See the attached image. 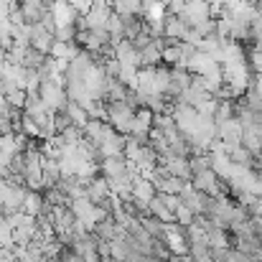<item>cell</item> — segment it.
Segmentation results:
<instances>
[{"instance_id": "1", "label": "cell", "mask_w": 262, "mask_h": 262, "mask_svg": "<svg viewBox=\"0 0 262 262\" xmlns=\"http://www.w3.org/2000/svg\"><path fill=\"white\" fill-rule=\"evenodd\" d=\"M133 120H135V107H130L125 99H122V102H107V122H110L117 133L130 135Z\"/></svg>"}, {"instance_id": "2", "label": "cell", "mask_w": 262, "mask_h": 262, "mask_svg": "<svg viewBox=\"0 0 262 262\" xmlns=\"http://www.w3.org/2000/svg\"><path fill=\"white\" fill-rule=\"evenodd\" d=\"M181 18H183L188 26H201V23H206L209 18H214L211 3H209V0H188V3H186V10L181 13Z\"/></svg>"}, {"instance_id": "3", "label": "cell", "mask_w": 262, "mask_h": 262, "mask_svg": "<svg viewBox=\"0 0 262 262\" xmlns=\"http://www.w3.org/2000/svg\"><path fill=\"white\" fill-rule=\"evenodd\" d=\"M161 166H163L168 173L178 176V178H183V181H191V176H193V171H191V161H188L186 156H176L171 150L161 156Z\"/></svg>"}, {"instance_id": "4", "label": "cell", "mask_w": 262, "mask_h": 262, "mask_svg": "<svg viewBox=\"0 0 262 262\" xmlns=\"http://www.w3.org/2000/svg\"><path fill=\"white\" fill-rule=\"evenodd\" d=\"M242 133H245V127H242V122H239L237 117H232V120H227V122L219 125V138L224 140V145H227L229 153H232L237 145H242Z\"/></svg>"}, {"instance_id": "5", "label": "cell", "mask_w": 262, "mask_h": 262, "mask_svg": "<svg viewBox=\"0 0 262 262\" xmlns=\"http://www.w3.org/2000/svg\"><path fill=\"white\" fill-rule=\"evenodd\" d=\"M54 41H56V36H54V31H49L46 26H41V23L31 26V38H28V43H31L33 49H38L41 54H51Z\"/></svg>"}, {"instance_id": "6", "label": "cell", "mask_w": 262, "mask_h": 262, "mask_svg": "<svg viewBox=\"0 0 262 262\" xmlns=\"http://www.w3.org/2000/svg\"><path fill=\"white\" fill-rule=\"evenodd\" d=\"M191 33V26L181 15H166L163 18V36L171 41H186Z\"/></svg>"}, {"instance_id": "7", "label": "cell", "mask_w": 262, "mask_h": 262, "mask_svg": "<svg viewBox=\"0 0 262 262\" xmlns=\"http://www.w3.org/2000/svg\"><path fill=\"white\" fill-rule=\"evenodd\" d=\"M153 120H156V112L148 110V107H138L135 110V120H133V130L130 135H150L153 130Z\"/></svg>"}, {"instance_id": "8", "label": "cell", "mask_w": 262, "mask_h": 262, "mask_svg": "<svg viewBox=\"0 0 262 262\" xmlns=\"http://www.w3.org/2000/svg\"><path fill=\"white\" fill-rule=\"evenodd\" d=\"M49 201H46V193L43 191H26V201H23V211L31 214V216H38L43 211H49Z\"/></svg>"}, {"instance_id": "9", "label": "cell", "mask_w": 262, "mask_h": 262, "mask_svg": "<svg viewBox=\"0 0 262 262\" xmlns=\"http://www.w3.org/2000/svg\"><path fill=\"white\" fill-rule=\"evenodd\" d=\"M127 168H130L127 156H107V158H102V161H99V173L107 176V178L125 173Z\"/></svg>"}, {"instance_id": "10", "label": "cell", "mask_w": 262, "mask_h": 262, "mask_svg": "<svg viewBox=\"0 0 262 262\" xmlns=\"http://www.w3.org/2000/svg\"><path fill=\"white\" fill-rule=\"evenodd\" d=\"M133 196H135L138 201H143V204H150V201L158 196V188H156V183H153L148 176H138L135 183H133Z\"/></svg>"}, {"instance_id": "11", "label": "cell", "mask_w": 262, "mask_h": 262, "mask_svg": "<svg viewBox=\"0 0 262 262\" xmlns=\"http://www.w3.org/2000/svg\"><path fill=\"white\" fill-rule=\"evenodd\" d=\"M232 168H234V161H232V156L229 153H211V171L219 176L222 181H229V176H232Z\"/></svg>"}, {"instance_id": "12", "label": "cell", "mask_w": 262, "mask_h": 262, "mask_svg": "<svg viewBox=\"0 0 262 262\" xmlns=\"http://www.w3.org/2000/svg\"><path fill=\"white\" fill-rule=\"evenodd\" d=\"M79 51H82V49H79L74 41H54V46H51V54H49V56L61 59V61H72Z\"/></svg>"}, {"instance_id": "13", "label": "cell", "mask_w": 262, "mask_h": 262, "mask_svg": "<svg viewBox=\"0 0 262 262\" xmlns=\"http://www.w3.org/2000/svg\"><path fill=\"white\" fill-rule=\"evenodd\" d=\"M148 209H150V214H153L156 219H161V222H166V224H168V222H176V211H171V209L166 206V201L161 199V193L148 204Z\"/></svg>"}, {"instance_id": "14", "label": "cell", "mask_w": 262, "mask_h": 262, "mask_svg": "<svg viewBox=\"0 0 262 262\" xmlns=\"http://www.w3.org/2000/svg\"><path fill=\"white\" fill-rule=\"evenodd\" d=\"M67 115H69L72 122L79 125V127H84L89 122V110H84L82 104H77V102H72V99H69V104H67Z\"/></svg>"}, {"instance_id": "15", "label": "cell", "mask_w": 262, "mask_h": 262, "mask_svg": "<svg viewBox=\"0 0 262 262\" xmlns=\"http://www.w3.org/2000/svg\"><path fill=\"white\" fill-rule=\"evenodd\" d=\"M46 59H49V54H41L38 49L28 46V49H26V59H23V67H28V69H41V67L46 64Z\"/></svg>"}, {"instance_id": "16", "label": "cell", "mask_w": 262, "mask_h": 262, "mask_svg": "<svg viewBox=\"0 0 262 262\" xmlns=\"http://www.w3.org/2000/svg\"><path fill=\"white\" fill-rule=\"evenodd\" d=\"M188 255H191L196 262H214V250H211L209 245L193 242V245H188Z\"/></svg>"}, {"instance_id": "17", "label": "cell", "mask_w": 262, "mask_h": 262, "mask_svg": "<svg viewBox=\"0 0 262 262\" xmlns=\"http://www.w3.org/2000/svg\"><path fill=\"white\" fill-rule=\"evenodd\" d=\"M188 161H191V171H193V173L211 168V153H209V150H206V153H193Z\"/></svg>"}, {"instance_id": "18", "label": "cell", "mask_w": 262, "mask_h": 262, "mask_svg": "<svg viewBox=\"0 0 262 262\" xmlns=\"http://www.w3.org/2000/svg\"><path fill=\"white\" fill-rule=\"evenodd\" d=\"M247 64H250V69H252L255 74H262V49L260 46H252V49L247 51Z\"/></svg>"}, {"instance_id": "19", "label": "cell", "mask_w": 262, "mask_h": 262, "mask_svg": "<svg viewBox=\"0 0 262 262\" xmlns=\"http://www.w3.org/2000/svg\"><path fill=\"white\" fill-rule=\"evenodd\" d=\"M193 219H196V214H193L191 209H186L183 204L176 209V222H178L181 227H191V224H193Z\"/></svg>"}, {"instance_id": "20", "label": "cell", "mask_w": 262, "mask_h": 262, "mask_svg": "<svg viewBox=\"0 0 262 262\" xmlns=\"http://www.w3.org/2000/svg\"><path fill=\"white\" fill-rule=\"evenodd\" d=\"M0 61H8V49L0 46Z\"/></svg>"}, {"instance_id": "21", "label": "cell", "mask_w": 262, "mask_h": 262, "mask_svg": "<svg viewBox=\"0 0 262 262\" xmlns=\"http://www.w3.org/2000/svg\"><path fill=\"white\" fill-rule=\"evenodd\" d=\"M257 166H260V168H262V150H260V153H257Z\"/></svg>"}, {"instance_id": "22", "label": "cell", "mask_w": 262, "mask_h": 262, "mask_svg": "<svg viewBox=\"0 0 262 262\" xmlns=\"http://www.w3.org/2000/svg\"><path fill=\"white\" fill-rule=\"evenodd\" d=\"M163 3H168V0H163Z\"/></svg>"}]
</instances>
